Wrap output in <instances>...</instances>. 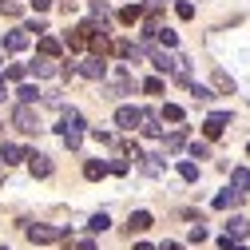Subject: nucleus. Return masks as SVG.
Wrapping results in <instances>:
<instances>
[{"label": "nucleus", "mask_w": 250, "mask_h": 250, "mask_svg": "<svg viewBox=\"0 0 250 250\" xmlns=\"http://www.w3.org/2000/svg\"><path fill=\"white\" fill-rule=\"evenodd\" d=\"M28 238H32L36 246H48V242H60V238H68L64 227H48V223H36V227H28Z\"/></svg>", "instance_id": "nucleus-1"}, {"label": "nucleus", "mask_w": 250, "mask_h": 250, "mask_svg": "<svg viewBox=\"0 0 250 250\" xmlns=\"http://www.w3.org/2000/svg\"><path fill=\"white\" fill-rule=\"evenodd\" d=\"M12 123H16L20 131H28V135H36V131H40V115L32 111V104H20V107L12 111Z\"/></svg>", "instance_id": "nucleus-2"}, {"label": "nucleus", "mask_w": 250, "mask_h": 250, "mask_svg": "<svg viewBox=\"0 0 250 250\" xmlns=\"http://www.w3.org/2000/svg\"><path fill=\"white\" fill-rule=\"evenodd\" d=\"M76 72H80L83 80H96V83L107 80V64H104V56H87L83 64H76Z\"/></svg>", "instance_id": "nucleus-3"}, {"label": "nucleus", "mask_w": 250, "mask_h": 250, "mask_svg": "<svg viewBox=\"0 0 250 250\" xmlns=\"http://www.w3.org/2000/svg\"><path fill=\"white\" fill-rule=\"evenodd\" d=\"M139 115H143L139 107H131V104H123V107L115 111V127H123V131H135V127H139Z\"/></svg>", "instance_id": "nucleus-4"}, {"label": "nucleus", "mask_w": 250, "mask_h": 250, "mask_svg": "<svg viewBox=\"0 0 250 250\" xmlns=\"http://www.w3.org/2000/svg\"><path fill=\"white\" fill-rule=\"evenodd\" d=\"M227 123H230V111H214V115L203 123V135H207V139H218V135L227 131Z\"/></svg>", "instance_id": "nucleus-5"}, {"label": "nucleus", "mask_w": 250, "mask_h": 250, "mask_svg": "<svg viewBox=\"0 0 250 250\" xmlns=\"http://www.w3.org/2000/svg\"><path fill=\"white\" fill-rule=\"evenodd\" d=\"M28 171H32L36 179H48V175H52V159L40 155V151H28Z\"/></svg>", "instance_id": "nucleus-6"}, {"label": "nucleus", "mask_w": 250, "mask_h": 250, "mask_svg": "<svg viewBox=\"0 0 250 250\" xmlns=\"http://www.w3.org/2000/svg\"><path fill=\"white\" fill-rule=\"evenodd\" d=\"M159 123H163V119L155 115V111H143V115H139V131H143L147 139H159V135H163V127H159Z\"/></svg>", "instance_id": "nucleus-7"}, {"label": "nucleus", "mask_w": 250, "mask_h": 250, "mask_svg": "<svg viewBox=\"0 0 250 250\" xmlns=\"http://www.w3.org/2000/svg\"><path fill=\"white\" fill-rule=\"evenodd\" d=\"M28 76H40V80H48V76H60V68H56V60L36 56V64H28Z\"/></svg>", "instance_id": "nucleus-8"}, {"label": "nucleus", "mask_w": 250, "mask_h": 250, "mask_svg": "<svg viewBox=\"0 0 250 250\" xmlns=\"http://www.w3.org/2000/svg\"><path fill=\"white\" fill-rule=\"evenodd\" d=\"M24 48H28V32H24V28H16V32H4V52H8V56L24 52Z\"/></svg>", "instance_id": "nucleus-9"}, {"label": "nucleus", "mask_w": 250, "mask_h": 250, "mask_svg": "<svg viewBox=\"0 0 250 250\" xmlns=\"http://www.w3.org/2000/svg\"><path fill=\"white\" fill-rule=\"evenodd\" d=\"M246 234H250V223H246L242 214H234L230 223H227V238H230V242H242Z\"/></svg>", "instance_id": "nucleus-10"}, {"label": "nucleus", "mask_w": 250, "mask_h": 250, "mask_svg": "<svg viewBox=\"0 0 250 250\" xmlns=\"http://www.w3.org/2000/svg\"><path fill=\"white\" fill-rule=\"evenodd\" d=\"M131 91H135V80L119 68V72H115V80H111V96H131Z\"/></svg>", "instance_id": "nucleus-11"}, {"label": "nucleus", "mask_w": 250, "mask_h": 250, "mask_svg": "<svg viewBox=\"0 0 250 250\" xmlns=\"http://www.w3.org/2000/svg\"><path fill=\"white\" fill-rule=\"evenodd\" d=\"M151 223H155V218H151V210H131V218H127V230H131V234H143Z\"/></svg>", "instance_id": "nucleus-12"}, {"label": "nucleus", "mask_w": 250, "mask_h": 250, "mask_svg": "<svg viewBox=\"0 0 250 250\" xmlns=\"http://www.w3.org/2000/svg\"><path fill=\"white\" fill-rule=\"evenodd\" d=\"M87 44H91V56H107V52H111V36H107V32H91Z\"/></svg>", "instance_id": "nucleus-13"}, {"label": "nucleus", "mask_w": 250, "mask_h": 250, "mask_svg": "<svg viewBox=\"0 0 250 250\" xmlns=\"http://www.w3.org/2000/svg\"><path fill=\"white\" fill-rule=\"evenodd\" d=\"M143 16H147V8H143V4H127V8H119V24H127V28H131V24H139Z\"/></svg>", "instance_id": "nucleus-14"}, {"label": "nucleus", "mask_w": 250, "mask_h": 250, "mask_svg": "<svg viewBox=\"0 0 250 250\" xmlns=\"http://www.w3.org/2000/svg\"><path fill=\"white\" fill-rule=\"evenodd\" d=\"M0 159H4L8 167H16V163H24V159H28V151H24V147H16V143H4V151H0Z\"/></svg>", "instance_id": "nucleus-15"}, {"label": "nucleus", "mask_w": 250, "mask_h": 250, "mask_svg": "<svg viewBox=\"0 0 250 250\" xmlns=\"http://www.w3.org/2000/svg\"><path fill=\"white\" fill-rule=\"evenodd\" d=\"M230 187H234L238 195H246V191H250V171H246V167H234V171H230Z\"/></svg>", "instance_id": "nucleus-16"}, {"label": "nucleus", "mask_w": 250, "mask_h": 250, "mask_svg": "<svg viewBox=\"0 0 250 250\" xmlns=\"http://www.w3.org/2000/svg\"><path fill=\"white\" fill-rule=\"evenodd\" d=\"M104 175H107V163H104V159H87V163H83V179L96 183V179H104Z\"/></svg>", "instance_id": "nucleus-17"}, {"label": "nucleus", "mask_w": 250, "mask_h": 250, "mask_svg": "<svg viewBox=\"0 0 250 250\" xmlns=\"http://www.w3.org/2000/svg\"><path fill=\"white\" fill-rule=\"evenodd\" d=\"M107 227H111V214H107V210H100V214L87 218V234H100V230H107Z\"/></svg>", "instance_id": "nucleus-18"}, {"label": "nucleus", "mask_w": 250, "mask_h": 250, "mask_svg": "<svg viewBox=\"0 0 250 250\" xmlns=\"http://www.w3.org/2000/svg\"><path fill=\"white\" fill-rule=\"evenodd\" d=\"M60 52H64V44H60L56 36H40V56H48V60H56Z\"/></svg>", "instance_id": "nucleus-19"}, {"label": "nucleus", "mask_w": 250, "mask_h": 250, "mask_svg": "<svg viewBox=\"0 0 250 250\" xmlns=\"http://www.w3.org/2000/svg\"><path fill=\"white\" fill-rule=\"evenodd\" d=\"M238 203H242V195H238V191H223V195L214 199V210H230V207H238Z\"/></svg>", "instance_id": "nucleus-20"}, {"label": "nucleus", "mask_w": 250, "mask_h": 250, "mask_svg": "<svg viewBox=\"0 0 250 250\" xmlns=\"http://www.w3.org/2000/svg\"><path fill=\"white\" fill-rule=\"evenodd\" d=\"M179 175H183V183H199V163L195 159H183L179 163Z\"/></svg>", "instance_id": "nucleus-21"}, {"label": "nucleus", "mask_w": 250, "mask_h": 250, "mask_svg": "<svg viewBox=\"0 0 250 250\" xmlns=\"http://www.w3.org/2000/svg\"><path fill=\"white\" fill-rule=\"evenodd\" d=\"M16 96H20V104H36V100H40V87H36V83H20Z\"/></svg>", "instance_id": "nucleus-22"}, {"label": "nucleus", "mask_w": 250, "mask_h": 250, "mask_svg": "<svg viewBox=\"0 0 250 250\" xmlns=\"http://www.w3.org/2000/svg\"><path fill=\"white\" fill-rule=\"evenodd\" d=\"M187 87H191V96H195L199 104H210V100H214V91H210V87H203V83H195V80L187 83Z\"/></svg>", "instance_id": "nucleus-23"}, {"label": "nucleus", "mask_w": 250, "mask_h": 250, "mask_svg": "<svg viewBox=\"0 0 250 250\" xmlns=\"http://www.w3.org/2000/svg\"><path fill=\"white\" fill-rule=\"evenodd\" d=\"M111 52H115L119 60H131V56H135V44H131V40H115V44H111Z\"/></svg>", "instance_id": "nucleus-24"}, {"label": "nucleus", "mask_w": 250, "mask_h": 250, "mask_svg": "<svg viewBox=\"0 0 250 250\" xmlns=\"http://www.w3.org/2000/svg\"><path fill=\"white\" fill-rule=\"evenodd\" d=\"M163 87H167V83H163L159 76H147V80H143V91H147V96H163Z\"/></svg>", "instance_id": "nucleus-25"}, {"label": "nucleus", "mask_w": 250, "mask_h": 250, "mask_svg": "<svg viewBox=\"0 0 250 250\" xmlns=\"http://www.w3.org/2000/svg\"><path fill=\"white\" fill-rule=\"evenodd\" d=\"M64 44H68L72 52H83V48H87V36H83V32H68V36H64Z\"/></svg>", "instance_id": "nucleus-26"}, {"label": "nucleus", "mask_w": 250, "mask_h": 250, "mask_svg": "<svg viewBox=\"0 0 250 250\" xmlns=\"http://www.w3.org/2000/svg\"><path fill=\"white\" fill-rule=\"evenodd\" d=\"M175 12H179V20H195V4L191 0H175Z\"/></svg>", "instance_id": "nucleus-27"}, {"label": "nucleus", "mask_w": 250, "mask_h": 250, "mask_svg": "<svg viewBox=\"0 0 250 250\" xmlns=\"http://www.w3.org/2000/svg\"><path fill=\"white\" fill-rule=\"evenodd\" d=\"M159 119H163V123H183V107H175V104H167Z\"/></svg>", "instance_id": "nucleus-28"}, {"label": "nucleus", "mask_w": 250, "mask_h": 250, "mask_svg": "<svg viewBox=\"0 0 250 250\" xmlns=\"http://www.w3.org/2000/svg\"><path fill=\"white\" fill-rule=\"evenodd\" d=\"M4 76H8L12 83H24V76H28V68H24V64H8V72H4Z\"/></svg>", "instance_id": "nucleus-29"}, {"label": "nucleus", "mask_w": 250, "mask_h": 250, "mask_svg": "<svg viewBox=\"0 0 250 250\" xmlns=\"http://www.w3.org/2000/svg\"><path fill=\"white\" fill-rule=\"evenodd\" d=\"M155 36H159V44H163V48H175V44H179V36L171 32V28H159Z\"/></svg>", "instance_id": "nucleus-30"}, {"label": "nucleus", "mask_w": 250, "mask_h": 250, "mask_svg": "<svg viewBox=\"0 0 250 250\" xmlns=\"http://www.w3.org/2000/svg\"><path fill=\"white\" fill-rule=\"evenodd\" d=\"M0 16H20V4H16V0H0Z\"/></svg>", "instance_id": "nucleus-31"}, {"label": "nucleus", "mask_w": 250, "mask_h": 250, "mask_svg": "<svg viewBox=\"0 0 250 250\" xmlns=\"http://www.w3.org/2000/svg\"><path fill=\"white\" fill-rule=\"evenodd\" d=\"M214 87H218V91H234V83H230L227 72H214Z\"/></svg>", "instance_id": "nucleus-32"}, {"label": "nucleus", "mask_w": 250, "mask_h": 250, "mask_svg": "<svg viewBox=\"0 0 250 250\" xmlns=\"http://www.w3.org/2000/svg\"><path fill=\"white\" fill-rule=\"evenodd\" d=\"M183 143H187V131H183V127H179V131H175V135H171V139H167V151H179V147H183Z\"/></svg>", "instance_id": "nucleus-33"}, {"label": "nucleus", "mask_w": 250, "mask_h": 250, "mask_svg": "<svg viewBox=\"0 0 250 250\" xmlns=\"http://www.w3.org/2000/svg\"><path fill=\"white\" fill-rule=\"evenodd\" d=\"M207 155H210V147L195 139V143H191V159H207Z\"/></svg>", "instance_id": "nucleus-34"}, {"label": "nucleus", "mask_w": 250, "mask_h": 250, "mask_svg": "<svg viewBox=\"0 0 250 250\" xmlns=\"http://www.w3.org/2000/svg\"><path fill=\"white\" fill-rule=\"evenodd\" d=\"M107 171H111V175H127L131 163H127V159H115V163H107Z\"/></svg>", "instance_id": "nucleus-35"}, {"label": "nucleus", "mask_w": 250, "mask_h": 250, "mask_svg": "<svg viewBox=\"0 0 250 250\" xmlns=\"http://www.w3.org/2000/svg\"><path fill=\"white\" fill-rule=\"evenodd\" d=\"M191 242H207V227H203V223L191 227Z\"/></svg>", "instance_id": "nucleus-36"}, {"label": "nucleus", "mask_w": 250, "mask_h": 250, "mask_svg": "<svg viewBox=\"0 0 250 250\" xmlns=\"http://www.w3.org/2000/svg\"><path fill=\"white\" fill-rule=\"evenodd\" d=\"M91 139H100V143H111L115 135H111V131H104V127H96V131H91Z\"/></svg>", "instance_id": "nucleus-37"}, {"label": "nucleus", "mask_w": 250, "mask_h": 250, "mask_svg": "<svg viewBox=\"0 0 250 250\" xmlns=\"http://www.w3.org/2000/svg\"><path fill=\"white\" fill-rule=\"evenodd\" d=\"M24 32H40V36H44L48 28H44V20H28V28H24Z\"/></svg>", "instance_id": "nucleus-38"}, {"label": "nucleus", "mask_w": 250, "mask_h": 250, "mask_svg": "<svg viewBox=\"0 0 250 250\" xmlns=\"http://www.w3.org/2000/svg\"><path fill=\"white\" fill-rule=\"evenodd\" d=\"M80 143H83V135H64V147H68V151H76Z\"/></svg>", "instance_id": "nucleus-39"}, {"label": "nucleus", "mask_w": 250, "mask_h": 250, "mask_svg": "<svg viewBox=\"0 0 250 250\" xmlns=\"http://www.w3.org/2000/svg\"><path fill=\"white\" fill-rule=\"evenodd\" d=\"M32 8H36V12H48V8H52V0H32Z\"/></svg>", "instance_id": "nucleus-40"}, {"label": "nucleus", "mask_w": 250, "mask_h": 250, "mask_svg": "<svg viewBox=\"0 0 250 250\" xmlns=\"http://www.w3.org/2000/svg\"><path fill=\"white\" fill-rule=\"evenodd\" d=\"M76 250H96V242H91V238H80V242H76Z\"/></svg>", "instance_id": "nucleus-41"}, {"label": "nucleus", "mask_w": 250, "mask_h": 250, "mask_svg": "<svg viewBox=\"0 0 250 250\" xmlns=\"http://www.w3.org/2000/svg\"><path fill=\"white\" fill-rule=\"evenodd\" d=\"M159 250H183V242H163Z\"/></svg>", "instance_id": "nucleus-42"}, {"label": "nucleus", "mask_w": 250, "mask_h": 250, "mask_svg": "<svg viewBox=\"0 0 250 250\" xmlns=\"http://www.w3.org/2000/svg\"><path fill=\"white\" fill-rule=\"evenodd\" d=\"M8 100V87H4V80H0V104H4Z\"/></svg>", "instance_id": "nucleus-43"}, {"label": "nucleus", "mask_w": 250, "mask_h": 250, "mask_svg": "<svg viewBox=\"0 0 250 250\" xmlns=\"http://www.w3.org/2000/svg\"><path fill=\"white\" fill-rule=\"evenodd\" d=\"M135 250H155V246H151V242H139V246H135Z\"/></svg>", "instance_id": "nucleus-44"}, {"label": "nucleus", "mask_w": 250, "mask_h": 250, "mask_svg": "<svg viewBox=\"0 0 250 250\" xmlns=\"http://www.w3.org/2000/svg\"><path fill=\"white\" fill-rule=\"evenodd\" d=\"M151 4H167V0H151Z\"/></svg>", "instance_id": "nucleus-45"}]
</instances>
